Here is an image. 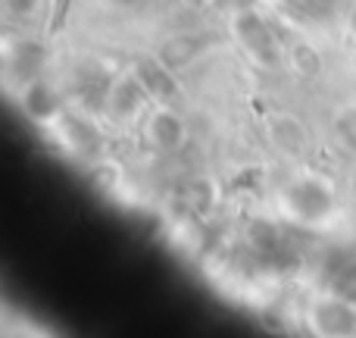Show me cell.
Returning <instances> with one entry per match:
<instances>
[{
    "label": "cell",
    "mask_w": 356,
    "mask_h": 338,
    "mask_svg": "<svg viewBox=\"0 0 356 338\" xmlns=\"http://www.w3.org/2000/svg\"><path fill=\"white\" fill-rule=\"evenodd\" d=\"M144 138H147V144L154 151H160V154H175V151H181L184 141H188V125H184V119L178 116L175 110L156 107V110H150L147 123H144Z\"/></svg>",
    "instance_id": "6da1fadb"
}]
</instances>
